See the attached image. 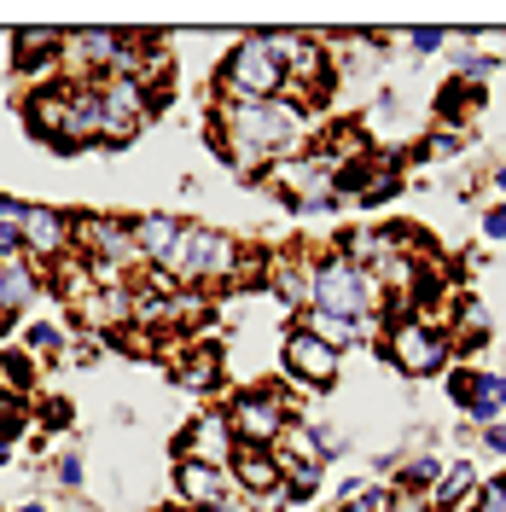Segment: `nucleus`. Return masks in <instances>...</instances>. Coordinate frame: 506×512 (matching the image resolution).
Returning <instances> with one entry per match:
<instances>
[{
    "instance_id": "obj_1",
    "label": "nucleus",
    "mask_w": 506,
    "mask_h": 512,
    "mask_svg": "<svg viewBox=\"0 0 506 512\" xmlns=\"http://www.w3.org/2000/svg\"><path fill=\"white\" fill-rule=\"evenodd\" d=\"M315 111L309 105H297L291 94L280 99H262V105H210V152L227 163V169H239V175H262L268 163L280 158H297V152H309L315 146Z\"/></svg>"
},
{
    "instance_id": "obj_32",
    "label": "nucleus",
    "mask_w": 506,
    "mask_h": 512,
    "mask_svg": "<svg viewBox=\"0 0 506 512\" xmlns=\"http://www.w3.org/2000/svg\"><path fill=\"white\" fill-rule=\"evenodd\" d=\"M12 460H18V443H6V437H0V478L12 472Z\"/></svg>"
},
{
    "instance_id": "obj_22",
    "label": "nucleus",
    "mask_w": 506,
    "mask_h": 512,
    "mask_svg": "<svg viewBox=\"0 0 506 512\" xmlns=\"http://www.w3.org/2000/svg\"><path fill=\"white\" fill-rule=\"evenodd\" d=\"M477 483H483V478H477V466H472V460H448V466H443V483L431 489V507L454 512V501H460V495H472Z\"/></svg>"
},
{
    "instance_id": "obj_24",
    "label": "nucleus",
    "mask_w": 506,
    "mask_h": 512,
    "mask_svg": "<svg viewBox=\"0 0 506 512\" xmlns=\"http://www.w3.org/2000/svg\"><path fill=\"white\" fill-rule=\"evenodd\" d=\"M0 437H6V443H24V437H35V402L0 396Z\"/></svg>"
},
{
    "instance_id": "obj_29",
    "label": "nucleus",
    "mask_w": 506,
    "mask_h": 512,
    "mask_svg": "<svg viewBox=\"0 0 506 512\" xmlns=\"http://www.w3.org/2000/svg\"><path fill=\"white\" fill-rule=\"evenodd\" d=\"M483 239H489V245H501L506 239V204H495V210L483 216Z\"/></svg>"
},
{
    "instance_id": "obj_3",
    "label": "nucleus",
    "mask_w": 506,
    "mask_h": 512,
    "mask_svg": "<svg viewBox=\"0 0 506 512\" xmlns=\"http://www.w3.org/2000/svg\"><path fill=\"white\" fill-rule=\"evenodd\" d=\"M379 355L402 373V379H443L448 367H454V338H448L443 320L402 315V320H390V326H384Z\"/></svg>"
},
{
    "instance_id": "obj_14",
    "label": "nucleus",
    "mask_w": 506,
    "mask_h": 512,
    "mask_svg": "<svg viewBox=\"0 0 506 512\" xmlns=\"http://www.w3.org/2000/svg\"><path fill=\"white\" fill-rule=\"evenodd\" d=\"M175 390H187V396H216V390H227V355L216 344H192L187 338V350L175 361Z\"/></svg>"
},
{
    "instance_id": "obj_27",
    "label": "nucleus",
    "mask_w": 506,
    "mask_h": 512,
    "mask_svg": "<svg viewBox=\"0 0 506 512\" xmlns=\"http://www.w3.org/2000/svg\"><path fill=\"white\" fill-rule=\"evenodd\" d=\"M466 512H506V478H483L472 489V507Z\"/></svg>"
},
{
    "instance_id": "obj_16",
    "label": "nucleus",
    "mask_w": 506,
    "mask_h": 512,
    "mask_svg": "<svg viewBox=\"0 0 506 512\" xmlns=\"http://www.w3.org/2000/svg\"><path fill=\"white\" fill-rule=\"evenodd\" d=\"M41 379H47V367L35 361L24 344H0V396H18V402H35L41 396Z\"/></svg>"
},
{
    "instance_id": "obj_4",
    "label": "nucleus",
    "mask_w": 506,
    "mask_h": 512,
    "mask_svg": "<svg viewBox=\"0 0 506 512\" xmlns=\"http://www.w3.org/2000/svg\"><path fill=\"white\" fill-rule=\"evenodd\" d=\"M222 414L233 425V443H251V448H280L285 425L309 419L280 384H245V390H233V402H227Z\"/></svg>"
},
{
    "instance_id": "obj_20",
    "label": "nucleus",
    "mask_w": 506,
    "mask_h": 512,
    "mask_svg": "<svg viewBox=\"0 0 506 512\" xmlns=\"http://www.w3.org/2000/svg\"><path fill=\"white\" fill-rule=\"evenodd\" d=\"M0 262H30L24 256V198L0 192Z\"/></svg>"
},
{
    "instance_id": "obj_17",
    "label": "nucleus",
    "mask_w": 506,
    "mask_h": 512,
    "mask_svg": "<svg viewBox=\"0 0 506 512\" xmlns=\"http://www.w3.org/2000/svg\"><path fill=\"white\" fill-rule=\"evenodd\" d=\"M483 105H489V88H477V82H460V76H448L443 88H437V99H431V111H437V128H460V134H466V123H472Z\"/></svg>"
},
{
    "instance_id": "obj_30",
    "label": "nucleus",
    "mask_w": 506,
    "mask_h": 512,
    "mask_svg": "<svg viewBox=\"0 0 506 512\" xmlns=\"http://www.w3.org/2000/svg\"><path fill=\"white\" fill-rule=\"evenodd\" d=\"M483 448H489V454H506V419L501 425H483Z\"/></svg>"
},
{
    "instance_id": "obj_31",
    "label": "nucleus",
    "mask_w": 506,
    "mask_h": 512,
    "mask_svg": "<svg viewBox=\"0 0 506 512\" xmlns=\"http://www.w3.org/2000/svg\"><path fill=\"white\" fill-rule=\"evenodd\" d=\"M6 512H70V507H53V501H35V495H24V501H12Z\"/></svg>"
},
{
    "instance_id": "obj_9",
    "label": "nucleus",
    "mask_w": 506,
    "mask_h": 512,
    "mask_svg": "<svg viewBox=\"0 0 506 512\" xmlns=\"http://www.w3.org/2000/svg\"><path fill=\"white\" fill-rule=\"evenodd\" d=\"M233 425H227L222 408H204V414H192L181 431H175V460H198V466H233Z\"/></svg>"
},
{
    "instance_id": "obj_26",
    "label": "nucleus",
    "mask_w": 506,
    "mask_h": 512,
    "mask_svg": "<svg viewBox=\"0 0 506 512\" xmlns=\"http://www.w3.org/2000/svg\"><path fill=\"white\" fill-rule=\"evenodd\" d=\"M408 47L413 59H431V53H443V47H454V30H443V24H425V30H408Z\"/></svg>"
},
{
    "instance_id": "obj_25",
    "label": "nucleus",
    "mask_w": 506,
    "mask_h": 512,
    "mask_svg": "<svg viewBox=\"0 0 506 512\" xmlns=\"http://www.w3.org/2000/svg\"><path fill=\"white\" fill-rule=\"evenodd\" d=\"M454 41H460V47H454V76H460V82H477V88H483V82L495 76V59H483V53H477V47L466 41V35H454Z\"/></svg>"
},
{
    "instance_id": "obj_21",
    "label": "nucleus",
    "mask_w": 506,
    "mask_h": 512,
    "mask_svg": "<svg viewBox=\"0 0 506 512\" xmlns=\"http://www.w3.org/2000/svg\"><path fill=\"white\" fill-rule=\"evenodd\" d=\"M47 466V483L64 489V495H82L88 489V454H76V448H59L53 460H41Z\"/></svg>"
},
{
    "instance_id": "obj_19",
    "label": "nucleus",
    "mask_w": 506,
    "mask_h": 512,
    "mask_svg": "<svg viewBox=\"0 0 506 512\" xmlns=\"http://www.w3.org/2000/svg\"><path fill=\"white\" fill-rule=\"evenodd\" d=\"M309 332H315L320 344H332V350L344 355V350H361L367 338H373V326L367 320H349V315H320V309H309V315H297Z\"/></svg>"
},
{
    "instance_id": "obj_7",
    "label": "nucleus",
    "mask_w": 506,
    "mask_h": 512,
    "mask_svg": "<svg viewBox=\"0 0 506 512\" xmlns=\"http://www.w3.org/2000/svg\"><path fill=\"white\" fill-rule=\"evenodd\" d=\"M448 402L466 414V425H501L506 419V373L495 367H472V361H460V367H448Z\"/></svg>"
},
{
    "instance_id": "obj_2",
    "label": "nucleus",
    "mask_w": 506,
    "mask_h": 512,
    "mask_svg": "<svg viewBox=\"0 0 506 512\" xmlns=\"http://www.w3.org/2000/svg\"><path fill=\"white\" fill-rule=\"evenodd\" d=\"M280 94H285V64L274 53V35L268 30L239 35L216 64V99L222 105H262V99Z\"/></svg>"
},
{
    "instance_id": "obj_6",
    "label": "nucleus",
    "mask_w": 506,
    "mask_h": 512,
    "mask_svg": "<svg viewBox=\"0 0 506 512\" xmlns=\"http://www.w3.org/2000/svg\"><path fill=\"white\" fill-rule=\"evenodd\" d=\"M280 373L291 384H303V390H332L338 384V367H344V355L332 350V344H320L315 332L303 326V320H291L280 332Z\"/></svg>"
},
{
    "instance_id": "obj_5",
    "label": "nucleus",
    "mask_w": 506,
    "mask_h": 512,
    "mask_svg": "<svg viewBox=\"0 0 506 512\" xmlns=\"http://www.w3.org/2000/svg\"><path fill=\"white\" fill-rule=\"evenodd\" d=\"M309 309H320V315L367 320L373 309H379V280H373V274H361L349 256L320 251L315 256V286H309Z\"/></svg>"
},
{
    "instance_id": "obj_8",
    "label": "nucleus",
    "mask_w": 506,
    "mask_h": 512,
    "mask_svg": "<svg viewBox=\"0 0 506 512\" xmlns=\"http://www.w3.org/2000/svg\"><path fill=\"white\" fill-rule=\"evenodd\" d=\"M24 256L47 274L53 262L76 256V222L59 204H24Z\"/></svg>"
},
{
    "instance_id": "obj_18",
    "label": "nucleus",
    "mask_w": 506,
    "mask_h": 512,
    "mask_svg": "<svg viewBox=\"0 0 506 512\" xmlns=\"http://www.w3.org/2000/svg\"><path fill=\"white\" fill-rule=\"evenodd\" d=\"M12 344H24L41 367H47V361H53V367H70V326H64V320H24Z\"/></svg>"
},
{
    "instance_id": "obj_13",
    "label": "nucleus",
    "mask_w": 506,
    "mask_h": 512,
    "mask_svg": "<svg viewBox=\"0 0 506 512\" xmlns=\"http://www.w3.org/2000/svg\"><path fill=\"white\" fill-rule=\"evenodd\" d=\"M59 53H64V35L59 30H18L12 35V70L24 82H53L59 76Z\"/></svg>"
},
{
    "instance_id": "obj_12",
    "label": "nucleus",
    "mask_w": 506,
    "mask_h": 512,
    "mask_svg": "<svg viewBox=\"0 0 506 512\" xmlns=\"http://www.w3.org/2000/svg\"><path fill=\"white\" fill-rule=\"evenodd\" d=\"M169 483H175V501L187 512H216L233 495V478H227L222 466H198V460H175Z\"/></svg>"
},
{
    "instance_id": "obj_11",
    "label": "nucleus",
    "mask_w": 506,
    "mask_h": 512,
    "mask_svg": "<svg viewBox=\"0 0 506 512\" xmlns=\"http://www.w3.org/2000/svg\"><path fill=\"white\" fill-rule=\"evenodd\" d=\"M227 478H233V489L239 495H251V501H285V472H280V454L274 448H251L239 443L233 448V466H227Z\"/></svg>"
},
{
    "instance_id": "obj_15",
    "label": "nucleus",
    "mask_w": 506,
    "mask_h": 512,
    "mask_svg": "<svg viewBox=\"0 0 506 512\" xmlns=\"http://www.w3.org/2000/svg\"><path fill=\"white\" fill-rule=\"evenodd\" d=\"M181 216H169V210H146V216H134V245H140V268H163L175 245H181Z\"/></svg>"
},
{
    "instance_id": "obj_28",
    "label": "nucleus",
    "mask_w": 506,
    "mask_h": 512,
    "mask_svg": "<svg viewBox=\"0 0 506 512\" xmlns=\"http://www.w3.org/2000/svg\"><path fill=\"white\" fill-rule=\"evenodd\" d=\"M384 495H390V483H373V489H361V495L338 501L332 512H384Z\"/></svg>"
},
{
    "instance_id": "obj_10",
    "label": "nucleus",
    "mask_w": 506,
    "mask_h": 512,
    "mask_svg": "<svg viewBox=\"0 0 506 512\" xmlns=\"http://www.w3.org/2000/svg\"><path fill=\"white\" fill-rule=\"evenodd\" d=\"M315 256L320 251H303V245H291V251H268V280L262 286L280 297V309H291V320L309 315V286H315Z\"/></svg>"
},
{
    "instance_id": "obj_23",
    "label": "nucleus",
    "mask_w": 506,
    "mask_h": 512,
    "mask_svg": "<svg viewBox=\"0 0 506 512\" xmlns=\"http://www.w3.org/2000/svg\"><path fill=\"white\" fill-rule=\"evenodd\" d=\"M76 425L70 396H35V437H64Z\"/></svg>"
}]
</instances>
